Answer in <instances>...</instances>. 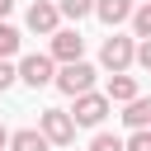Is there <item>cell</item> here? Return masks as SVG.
Wrapping results in <instances>:
<instances>
[{
  "label": "cell",
  "mask_w": 151,
  "mask_h": 151,
  "mask_svg": "<svg viewBox=\"0 0 151 151\" xmlns=\"http://www.w3.org/2000/svg\"><path fill=\"white\" fill-rule=\"evenodd\" d=\"M94 76H99V71H94V66H90V61L80 57V61H66V66L57 71V80H52V85H57L61 94H71V99H76V94L94 90Z\"/></svg>",
  "instance_id": "cell-1"
},
{
  "label": "cell",
  "mask_w": 151,
  "mask_h": 151,
  "mask_svg": "<svg viewBox=\"0 0 151 151\" xmlns=\"http://www.w3.org/2000/svg\"><path fill=\"white\" fill-rule=\"evenodd\" d=\"M109 109H113V99H109V94H99V90H85V94H76V109H71V118H76V127H99V123L109 118Z\"/></svg>",
  "instance_id": "cell-2"
},
{
  "label": "cell",
  "mask_w": 151,
  "mask_h": 151,
  "mask_svg": "<svg viewBox=\"0 0 151 151\" xmlns=\"http://www.w3.org/2000/svg\"><path fill=\"white\" fill-rule=\"evenodd\" d=\"M99 61H104V71H127L137 61V42L127 33H109L104 47H99Z\"/></svg>",
  "instance_id": "cell-3"
},
{
  "label": "cell",
  "mask_w": 151,
  "mask_h": 151,
  "mask_svg": "<svg viewBox=\"0 0 151 151\" xmlns=\"http://www.w3.org/2000/svg\"><path fill=\"white\" fill-rule=\"evenodd\" d=\"M38 132H42L52 146H71V142H76V118H71L66 109H42Z\"/></svg>",
  "instance_id": "cell-4"
},
{
  "label": "cell",
  "mask_w": 151,
  "mask_h": 151,
  "mask_svg": "<svg viewBox=\"0 0 151 151\" xmlns=\"http://www.w3.org/2000/svg\"><path fill=\"white\" fill-rule=\"evenodd\" d=\"M19 80H24V85H33V90H42V85H52V80H57V61H52L47 52H28V57L19 61Z\"/></svg>",
  "instance_id": "cell-5"
},
{
  "label": "cell",
  "mask_w": 151,
  "mask_h": 151,
  "mask_svg": "<svg viewBox=\"0 0 151 151\" xmlns=\"http://www.w3.org/2000/svg\"><path fill=\"white\" fill-rule=\"evenodd\" d=\"M24 24H28V33H47V38H52V33H57V24H61V9H57V0H33Z\"/></svg>",
  "instance_id": "cell-6"
},
{
  "label": "cell",
  "mask_w": 151,
  "mask_h": 151,
  "mask_svg": "<svg viewBox=\"0 0 151 151\" xmlns=\"http://www.w3.org/2000/svg\"><path fill=\"white\" fill-rule=\"evenodd\" d=\"M47 57H52V61H61V66H66V61H80V57H85V38H80L76 28H57V33H52V52H47Z\"/></svg>",
  "instance_id": "cell-7"
},
{
  "label": "cell",
  "mask_w": 151,
  "mask_h": 151,
  "mask_svg": "<svg viewBox=\"0 0 151 151\" xmlns=\"http://www.w3.org/2000/svg\"><path fill=\"white\" fill-rule=\"evenodd\" d=\"M132 9H137L132 0H94V14H99V19L109 24V28L127 24V19H132Z\"/></svg>",
  "instance_id": "cell-8"
},
{
  "label": "cell",
  "mask_w": 151,
  "mask_h": 151,
  "mask_svg": "<svg viewBox=\"0 0 151 151\" xmlns=\"http://www.w3.org/2000/svg\"><path fill=\"white\" fill-rule=\"evenodd\" d=\"M104 94H109L113 104H127V99H137V76H127V71H113V76H109V85H104Z\"/></svg>",
  "instance_id": "cell-9"
},
{
  "label": "cell",
  "mask_w": 151,
  "mask_h": 151,
  "mask_svg": "<svg viewBox=\"0 0 151 151\" xmlns=\"http://www.w3.org/2000/svg\"><path fill=\"white\" fill-rule=\"evenodd\" d=\"M52 142L38 132V127H19V132H9V151H47Z\"/></svg>",
  "instance_id": "cell-10"
},
{
  "label": "cell",
  "mask_w": 151,
  "mask_h": 151,
  "mask_svg": "<svg viewBox=\"0 0 151 151\" xmlns=\"http://www.w3.org/2000/svg\"><path fill=\"white\" fill-rule=\"evenodd\" d=\"M123 123L132 127V132H142V127H151V99H127V113H123Z\"/></svg>",
  "instance_id": "cell-11"
},
{
  "label": "cell",
  "mask_w": 151,
  "mask_h": 151,
  "mask_svg": "<svg viewBox=\"0 0 151 151\" xmlns=\"http://www.w3.org/2000/svg\"><path fill=\"white\" fill-rule=\"evenodd\" d=\"M19 42H24V33H19L14 24H5V19H0V61H9V57L19 52Z\"/></svg>",
  "instance_id": "cell-12"
},
{
  "label": "cell",
  "mask_w": 151,
  "mask_h": 151,
  "mask_svg": "<svg viewBox=\"0 0 151 151\" xmlns=\"http://www.w3.org/2000/svg\"><path fill=\"white\" fill-rule=\"evenodd\" d=\"M57 9H61L66 19H76V24H80V19H90V14H94V0H57Z\"/></svg>",
  "instance_id": "cell-13"
},
{
  "label": "cell",
  "mask_w": 151,
  "mask_h": 151,
  "mask_svg": "<svg viewBox=\"0 0 151 151\" xmlns=\"http://www.w3.org/2000/svg\"><path fill=\"white\" fill-rule=\"evenodd\" d=\"M132 38H151V0L132 9Z\"/></svg>",
  "instance_id": "cell-14"
},
{
  "label": "cell",
  "mask_w": 151,
  "mask_h": 151,
  "mask_svg": "<svg viewBox=\"0 0 151 151\" xmlns=\"http://www.w3.org/2000/svg\"><path fill=\"white\" fill-rule=\"evenodd\" d=\"M90 151H123V137H113V132H94Z\"/></svg>",
  "instance_id": "cell-15"
},
{
  "label": "cell",
  "mask_w": 151,
  "mask_h": 151,
  "mask_svg": "<svg viewBox=\"0 0 151 151\" xmlns=\"http://www.w3.org/2000/svg\"><path fill=\"white\" fill-rule=\"evenodd\" d=\"M123 151H151V127H142V132H132V137L123 142Z\"/></svg>",
  "instance_id": "cell-16"
},
{
  "label": "cell",
  "mask_w": 151,
  "mask_h": 151,
  "mask_svg": "<svg viewBox=\"0 0 151 151\" xmlns=\"http://www.w3.org/2000/svg\"><path fill=\"white\" fill-rule=\"evenodd\" d=\"M14 80H19V66H9V61H0V94H5V90H9Z\"/></svg>",
  "instance_id": "cell-17"
},
{
  "label": "cell",
  "mask_w": 151,
  "mask_h": 151,
  "mask_svg": "<svg viewBox=\"0 0 151 151\" xmlns=\"http://www.w3.org/2000/svg\"><path fill=\"white\" fill-rule=\"evenodd\" d=\"M137 66H146V71H151V38H142V42H137Z\"/></svg>",
  "instance_id": "cell-18"
},
{
  "label": "cell",
  "mask_w": 151,
  "mask_h": 151,
  "mask_svg": "<svg viewBox=\"0 0 151 151\" xmlns=\"http://www.w3.org/2000/svg\"><path fill=\"white\" fill-rule=\"evenodd\" d=\"M9 9H14V0H0V19H9Z\"/></svg>",
  "instance_id": "cell-19"
},
{
  "label": "cell",
  "mask_w": 151,
  "mask_h": 151,
  "mask_svg": "<svg viewBox=\"0 0 151 151\" xmlns=\"http://www.w3.org/2000/svg\"><path fill=\"white\" fill-rule=\"evenodd\" d=\"M5 146H9V132H5V123H0V151H5Z\"/></svg>",
  "instance_id": "cell-20"
}]
</instances>
